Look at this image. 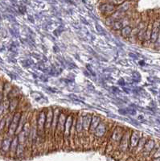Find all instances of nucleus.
Here are the masks:
<instances>
[{
	"instance_id": "423d86ee",
	"label": "nucleus",
	"mask_w": 160,
	"mask_h": 161,
	"mask_svg": "<svg viewBox=\"0 0 160 161\" xmlns=\"http://www.w3.org/2000/svg\"><path fill=\"white\" fill-rule=\"evenodd\" d=\"M17 146H18V138H17V136H14L12 137L9 152H8V156L10 158H11V159H15V153H16Z\"/></svg>"
},
{
	"instance_id": "6e6552de",
	"label": "nucleus",
	"mask_w": 160,
	"mask_h": 161,
	"mask_svg": "<svg viewBox=\"0 0 160 161\" xmlns=\"http://www.w3.org/2000/svg\"><path fill=\"white\" fill-rule=\"evenodd\" d=\"M100 10L103 14H108V15H112L115 11V6L109 3L102 4L100 7Z\"/></svg>"
},
{
	"instance_id": "1a4fd4ad",
	"label": "nucleus",
	"mask_w": 160,
	"mask_h": 161,
	"mask_svg": "<svg viewBox=\"0 0 160 161\" xmlns=\"http://www.w3.org/2000/svg\"><path fill=\"white\" fill-rule=\"evenodd\" d=\"M132 27L131 26H126L124 27L122 30H121V35L122 36H123L124 38L128 39L130 36L131 31H132Z\"/></svg>"
},
{
	"instance_id": "f03ea898",
	"label": "nucleus",
	"mask_w": 160,
	"mask_h": 161,
	"mask_svg": "<svg viewBox=\"0 0 160 161\" xmlns=\"http://www.w3.org/2000/svg\"><path fill=\"white\" fill-rule=\"evenodd\" d=\"M74 115L73 114H69L64 124V130L63 133V146L64 147H69V135H70V129H71L72 124Z\"/></svg>"
},
{
	"instance_id": "ddd939ff",
	"label": "nucleus",
	"mask_w": 160,
	"mask_h": 161,
	"mask_svg": "<svg viewBox=\"0 0 160 161\" xmlns=\"http://www.w3.org/2000/svg\"><path fill=\"white\" fill-rule=\"evenodd\" d=\"M123 2L124 0H109V3L112 4V5L113 6L121 5Z\"/></svg>"
},
{
	"instance_id": "0eeeda50",
	"label": "nucleus",
	"mask_w": 160,
	"mask_h": 161,
	"mask_svg": "<svg viewBox=\"0 0 160 161\" xmlns=\"http://www.w3.org/2000/svg\"><path fill=\"white\" fill-rule=\"evenodd\" d=\"M11 140H12V137H11V136H9L8 134H7V136L3 138V140L2 146H1V149H0V151L3 152L4 154H8V155Z\"/></svg>"
},
{
	"instance_id": "9d476101",
	"label": "nucleus",
	"mask_w": 160,
	"mask_h": 161,
	"mask_svg": "<svg viewBox=\"0 0 160 161\" xmlns=\"http://www.w3.org/2000/svg\"><path fill=\"white\" fill-rule=\"evenodd\" d=\"M111 28L114 31H121L124 28V26L121 20H115L111 26Z\"/></svg>"
},
{
	"instance_id": "f257e3e1",
	"label": "nucleus",
	"mask_w": 160,
	"mask_h": 161,
	"mask_svg": "<svg viewBox=\"0 0 160 161\" xmlns=\"http://www.w3.org/2000/svg\"><path fill=\"white\" fill-rule=\"evenodd\" d=\"M126 126H122L117 124L113 125V128L110 132V136H109L107 143H106L104 153H106L107 156H112L113 152L118 148V144L120 143L124 132L126 130Z\"/></svg>"
},
{
	"instance_id": "9b49d317",
	"label": "nucleus",
	"mask_w": 160,
	"mask_h": 161,
	"mask_svg": "<svg viewBox=\"0 0 160 161\" xmlns=\"http://www.w3.org/2000/svg\"><path fill=\"white\" fill-rule=\"evenodd\" d=\"M19 106V98L15 97V98H13L12 100L9 103V109L10 112L11 113H14V110L16 109L17 106Z\"/></svg>"
},
{
	"instance_id": "7ed1b4c3",
	"label": "nucleus",
	"mask_w": 160,
	"mask_h": 161,
	"mask_svg": "<svg viewBox=\"0 0 160 161\" xmlns=\"http://www.w3.org/2000/svg\"><path fill=\"white\" fill-rule=\"evenodd\" d=\"M21 114H22V113L20 111H16L13 114L12 121H11V123L10 124L9 128H8V135L9 136L13 137V136H15L17 126H18L19 124V122L20 117H21Z\"/></svg>"
},
{
	"instance_id": "20e7f679",
	"label": "nucleus",
	"mask_w": 160,
	"mask_h": 161,
	"mask_svg": "<svg viewBox=\"0 0 160 161\" xmlns=\"http://www.w3.org/2000/svg\"><path fill=\"white\" fill-rule=\"evenodd\" d=\"M143 134L137 130H131L130 137V153L133 152L134 149L136 147L138 141L141 139Z\"/></svg>"
},
{
	"instance_id": "4468645a",
	"label": "nucleus",
	"mask_w": 160,
	"mask_h": 161,
	"mask_svg": "<svg viewBox=\"0 0 160 161\" xmlns=\"http://www.w3.org/2000/svg\"><path fill=\"white\" fill-rule=\"evenodd\" d=\"M114 22V20L112 19V17L111 16H109L106 18V24H107L108 26H112V24H113V23Z\"/></svg>"
},
{
	"instance_id": "39448f33",
	"label": "nucleus",
	"mask_w": 160,
	"mask_h": 161,
	"mask_svg": "<svg viewBox=\"0 0 160 161\" xmlns=\"http://www.w3.org/2000/svg\"><path fill=\"white\" fill-rule=\"evenodd\" d=\"M159 20H155L154 24H152V31H151V40H150V45L155 44L157 40L159 38Z\"/></svg>"
},
{
	"instance_id": "f8f14e48",
	"label": "nucleus",
	"mask_w": 160,
	"mask_h": 161,
	"mask_svg": "<svg viewBox=\"0 0 160 161\" xmlns=\"http://www.w3.org/2000/svg\"><path fill=\"white\" fill-rule=\"evenodd\" d=\"M129 9H130V3L129 2H123L122 4H121V5H119L118 11L124 13L125 11H126L127 10H129Z\"/></svg>"
}]
</instances>
